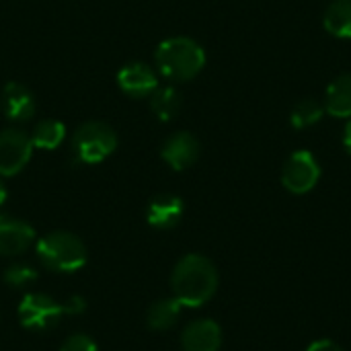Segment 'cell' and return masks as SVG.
I'll list each match as a JSON object with an SVG mask.
<instances>
[{
    "mask_svg": "<svg viewBox=\"0 0 351 351\" xmlns=\"http://www.w3.org/2000/svg\"><path fill=\"white\" fill-rule=\"evenodd\" d=\"M173 296L183 306H202L206 304L218 288V271L210 259L204 255L183 257L171 278Z\"/></svg>",
    "mask_w": 351,
    "mask_h": 351,
    "instance_id": "1",
    "label": "cell"
},
{
    "mask_svg": "<svg viewBox=\"0 0 351 351\" xmlns=\"http://www.w3.org/2000/svg\"><path fill=\"white\" fill-rule=\"evenodd\" d=\"M156 66L158 72L169 80H191L206 66L204 47L191 37H169L156 47Z\"/></svg>",
    "mask_w": 351,
    "mask_h": 351,
    "instance_id": "2",
    "label": "cell"
},
{
    "mask_svg": "<svg viewBox=\"0 0 351 351\" xmlns=\"http://www.w3.org/2000/svg\"><path fill=\"white\" fill-rule=\"evenodd\" d=\"M39 261L53 271H76L86 263V247L70 232H49L37 243Z\"/></svg>",
    "mask_w": 351,
    "mask_h": 351,
    "instance_id": "3",
    "label": "cell"
},
{
    "mask_svg": "<svg viewBox=\"0 0 351 351\" xmlns=\"http://www.w3.org/2000/svg\"><path fill=\"white\" fill-rule=\"evenodd\" d=\"M117 148V134L105 121H86L72 136V154L80 165H97Z\"/></svg>",
    "mask_w": 351,
    "mask_h": 351,
    "instance_id": "4",
    "label": "cell"
},
{
    "mask_svg": "<svg viewBox=\"0 0 351 351\" xmlns=\"http://www.w3.org/2000/svg\"><path fill=\"white\" fill-rule=\"evenodd\" d=\"M321 179V165L311 150H296L286 160L282 171V185L296 195L308 193Z\"/></svg>",
    "mask_w": 351,
    "mask_h": 351,
    "instance_id": "5",
    "label": "cell"
},
{
    "mask_svg": "<svg viewBox=\"0 0 351 351\" xmlns=\"http://www.w3.org/2000/svg\"><path fill=\"white\" fill-rule=\"evenodd\" d=\"M64 315H66L64 302H56L45 294H27L19 306V319L23 327L37 329V331L56 327Z\"/></svg>",
    "mask_w": 351,
    "mask_h": 351,
    "instance_id": "6",
    "label": "cell"
},
{
    "mask_svg": "<svg viewBox=\"0 0 351 351\" xmlns=\"http://www.w3.org/2000/svg\"><path fill=\"white\" fill-rule=\"evenodd\" d=\"M33 154L31 136L16 128L0 132V177H12L25 169Z\"/></svg>",
    "mask_w": 351,
    "mask_h": 351,
    "instance_id": "7",
    "label": "cell"
},
{
    "mask_svg": "<svg viewBox=\"0 0 351 351\" xmlns=\"http://www.w3.org/2000/svg\"><path fill=\"white\" fill-rule=\"evenodd\" d=\"M160 156L173 171H185L199 158V142L189 132H177L167 138Z\"/></svg>",
    "mask_w": 351,
    "mask_h": 351,
    "instance_id": "8",
    "label": "cell"
},
{
    "mask_svg": "<svg viewBox=\"0 0 351 351\" xmlns=\"http://www.w3.org/2000/svg\"><path fill=\"white\" fill-rule=\"evenodd\" d=\"M117 82H119V88L128 97H134V99L150 97L158 88V76H156V72L150 66L142 64V62L125 64L119 70V74H117Z\"/></svg>",
    "mask_w": 351,
    "mask_h": 351,
    "instance_id": "9",
    "label": "cell"
},
{
    "mask_svg": "<svg viewBox=\"0 0 351 351\" xmlns=\"http://www.w3.org/2000/svg\"><path fill=\"white\" fill-rule=\"evenodd\" d=\"M35 239V230L23 222L12 218H0V255L16 257L23 255Z\"/></svg>",
    "mask_w": 351,
    "mask_h": 351,
    "instance_id": "10",
    "label": "cell"
},
{
    "mask_svg": "<svg viewBox=\"0 0 351 351\" xmlns=\"http://www.w3.org/2000/svg\"><path fill=\"white\" fill-rule=\"evenodd\" d=\"M181 343L183 351H218L222 346V331L218 323L199 319L185 327Z\"/></svg>",
    "mask_w": 351,
    "mask_h": 351,
    "instance_id": "11",
    "label": "cell"
},
{
    "mask_svg": "<svg viewBox=\"0 0 351 351\" xmlns=\"http://www.w3.org/2000/svg\"><path fill=\"white\" fill-rule=\"evenodd\" d=\"M0 107L10 121H27L35 113V99L27 86L19 82H8L2 88Z\"/></svg>",
    "mask_w": 351,
    "mask_h": 351,
    "instance_id": "12",
    "label": "cell"
},
{
    "mask_svg": "<svg viewBox=\"0 0 351 351\" xmlns=\"http://www.w3.org/2000/svg\"><path fill=\"white\" fill-rule=\"evenodd\" d=\"M325 113L333 117H351V72H343L327 86L323 99Z\"/></svg>",
    "mask_w": 351,
    "mask_h": 351,
    "instance_id": "13",
    "label": "cell"
},
{
    "mask_svg": "<svg viewBox=\"0 0 351 351\" xmlns=\"http://www.w3.org/2000/svg\"><path fill=\"white\" fill-rule=\"evenodd\" d=\"M146 216L154 228H173L183 216V202L177 195H158L150 202Z\"/></svg>",
    "mask_w": 351,
    "mask_h": 351,
    "instance_id": "14",
    "label": "cell"
},
{
    "mask_svg": "<svg viewBox=\"0 0 351 351\" xmlns=\"http://www.w3.org/2000/svg\"><path fill=\"white\" fill-rule=\"evenodd\" d=\"M323 25L331 35L351 39V0H333L325 10Z\"/></svg>",
    "mask_w": 351,
    "mask_h": 351,
    "instance_id": "15",
    "label": "cell"
},
{
    "mask_svg": "<svg viewBox=\"0 0 351 351\" xmlns=\"http://www.w3.org/2000/svg\"><path fill=\"white\" fill-rule=\"evenodd\" d=\"M183 107V99L177 88L173 86H158L150 95V109L158 121H171Z\"/></svg>",
    "mask_w": 351,
    "mask_h": 351,
    "instance_id": "16",
    "label": "cell"
},
{
    "mask_svg": "<svg viewBox=\"0 0 351 351\" xmlns=\"http://www.w3.org/2000/svg\"><path fill=\"white\" fill-rule=\"evenodd\" d=\"M181 302L173 296V298H165V300H158L150 306L148 311V327L154 329V331H167L171 329L179 315H181Z\"/></svg>",
    "mask_w": 351,
    "mask_h": 351,
    "instance_id": "17",
    "label": "cell"
},
{
    "mask_svg": "<svg viewBox=\"0 0 351 351\" xmlns=\"http://www.w3.org/2000/svg\"><path fill=\"white\" fill-rule=\"evenodd\" d=\"M66 136V128L62 121L58 119H41L31 134V142L33 148H41V150H53L64 142Z\"/></svg>",
    "mask_w": 351,
    "mask_h": 351,
    "instance_id": "18",
    "label": "cell"
},
{
    "mask_svg": "<svg viewBox=\"0 0 351 351\" xmlns=\"http://www.w3.org/2000/svg\"><path fill=\"white\" fill-rule=\"evenodd\" d=\"M325 115V107L321 101L313 99V97H306V99H300L294 109H292V115H290V121L296 130H304V128H311L315 123L321 121V117Z\"/></svg>",
    "mask_w": 351,
    "mask_h": 351,
    "instance_id": "19",
    "label": "cell"
},
{
    "mask_svg": "<svg viewBox=\"0 0 351 351\" xmlns=\"http://www.w3.org/2000/svg\"><path fill=\"white\" fill-rule=\"evenodd\" d=\"M37 280V271L29 265H10L6 271H4V282L12 288H23V286H29L31 282Z\"/></svg>",
    "mask_w": 351,
    "mask_h": 351,
    "instance_id": "20",
    "label": "cell"
},
{
    "mask_svg": "<svg viewBox=\"0 0 351 351\" xmlns=\"http://www.w3.org/2000/svg\"><path fill=\"white\" fill-rule=\"evenodd\" d=\"M60 351H97V346L86 335H72Z\"/></svg>",
    "mask_w": 351,
    "mask_h": 351,
    "instance_id": "21",
    "label": "cell"
},
{
    "mask_svg": "<svg viewBox=\"0 0 351 351\" xmlns=\"http://www.w3.org/2000/svg\"><path fill=\"white\" fill-rule=\"evenodd\" d=\"M64 308H66V315H80V313H84L86 302L80 296H72L64 302Z\"/></svg>",
    "mask_w": 351,
    "mask_h": 351,
    "instance_id": "22",
    "label": "cell"
},
{
    "mask_svg": "<svg viewBox=\"0 0 351 351\" xmlns=\"http://www.w3.org/2000/svg\"><path fill=\"white\" fill-rule=\"evenodd\" d=\"M306 351H343V348H339L337 343L329 339H321V341H315Z\"/></svg>",
    "mask_w": 351,
    "mask_h": 351,
    "instance_id": "23",
    "label": "cell"
},
{
    "mask_svg": "<svg viewBox=\"0 0 351 351\" xmlns=\"http://www.w3.org/2000/svg\"><path fill=\"white\" fill-rule=\"evenodd\" d=\"M343 146H346L348 152H351V117L348 119L346 128H343Z\"/></svg>",
    "mask_w": 351,
    "mask_h": 351,
    "instance_id": "24",
    "label": "cell"
},
{
    "mask_svg": "<svg viewBox=\"0 0 351 351\" xmlns=\"http://www.w3.org/2000/svg\"><path fill=\"white\" fill-rule=\"evenodd\" d=\"M6 202V187H4V183H2V179H0V206Z\"/></svg>",
    "mask_w": 351,
    "mask_h": 351,
    "instance_id": "25",
    "label": "cell"
},
{
    "mask_svg": "<svg viewBox=\"0 0 351 351\" xmlns=\"http://www.w3.org/2000/svg\"><path fill=\"white\" fill-rule=\"evenodd\" d=\"M0 218H2V216H0Z\"/></svg>",
    "mask_w": 351,
    "mask_h": 351,
    "instance_id": "26",
    "label": "cell"
}]
</instances>
